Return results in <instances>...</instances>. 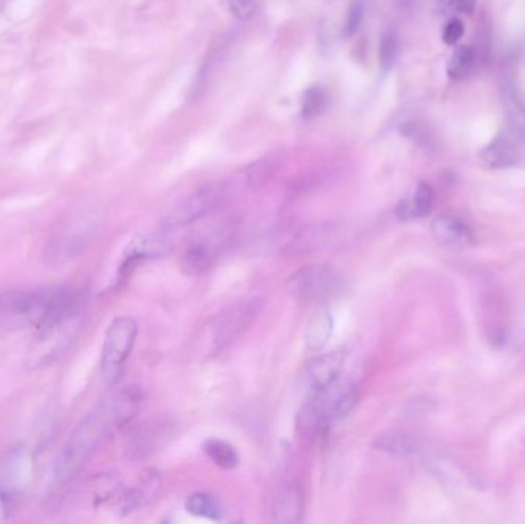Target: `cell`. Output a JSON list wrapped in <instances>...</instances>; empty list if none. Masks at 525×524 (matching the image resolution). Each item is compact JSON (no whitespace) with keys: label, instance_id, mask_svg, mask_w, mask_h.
I'll return each mask as SVG.
<instances>
[{"label":"cell","instance_id":"obj_28","mask_svg":"<svg viewBox=\"0 0 525 524\" xmlns=\"http://www.w3.org/2000/svg\"><path fill=\"white\" fill-rule=\"evenodd\" d=\"M505 106L509 111V117L518 131L525 134V108L516 93L505 94Z\"/></svg>","mask_w":525,"mask_h":524},{"label":"cell","instance_id":"obj_3","mask_svg":"<svg viewBox=\"0 0 525 524\" xmlns=\"http://www.w3.org/2000/svg\"><path fill=\"white\" fill-rule=\"evenodd\" d=\"M262 308V300L237 301L213 316L208 323H204L200 337L197 340V352L202 357H211L236 343L252 323L255 322Z\"/></svg>","mask_w":525,"mask_h":524},{"label":"cell","instance_id":"obj_27","mask_svg":"<svg viewBox=\"0 0 525 524\" xmlns=\"http://www.w3.org/2000/svg\"><path fill=\"white\" fill-rule=\"evenodd\" d=\"M398 53H400V38L396 33L395 31L384 33L379 44V62L384 72H388L395 65V62L398 59Z\"/></svg>","mask_w":525,"mask_h":524},{"label":"cell","instance_id":"obj_14","mask_svg":"<svg viewBox=\"0 0 525 524\" xmlns=\"http://www.w3.org/2000/svg\"><path fill=\"white\" fill-rule=\"evenodd\" d=\"M345 360L346 352L343 350L330 351L312 359L306 369L309 386L317 393H323L332 386L345 366Z\"/></svg>","mask_w":525,"mask_h":524},{"label":"cell","instance_id":"obj_22","mask_svg":"<svg viewBox=\"0 0 525 524\" xmlns=\"http://www.w3.org/2000/svg\"><path fill=\"white\" fill-rule=\"evenodd\" d=\"M203 452L211 461L221 469H236L240 464V453L230 443L221 438H208L203 443Z\"/></svg>","mask_w":525,"mask_h":524},{"label":"cell","instance_id":"obj_7","mask_svg":"<svg viewBox=\"0 0 525 524\" xmlns=\"http://www.w3.org/2000/svg\"><path fill=\"white\" fill-rule=\"evenodd\" d=\"M229 232L228 226H220L209 232H204L198 237L197 241H192L191 245L188 246L187 251L181 254V271L189 277H197L206 273L229 239Z\"/></svg>","mask_w":525,"mask_h":524},{"label":"cell","instance_id":"obj_2","mask_svg":"<svg viewBox=\"0 0 525 524\" xmlns=\"http://www.w3.org/2000/svg\"><path fill=\"white\" fill-rule=\"evenodd\" d=\"M83 306V299L70 288L10 291L0 295V314L34 331Z\"/></svg>","mask_w":525,"mask_h":524},{"label":"cell","instance_id":"obj_18","mask_svg":"<svg viewBox=\"0 0 525 524\" xmlns=\"http://www.w3.org/2000/svg\"><path fill=\"white\" fill-rule=\"evenodd\" d=\"M373 448L394 457H415L422 452V444L418 438L405 432H384L373 440Z\"/></svg>","mask_w":525,"mask_h":524},{"label":"cell","instance_id":"obj_13","mask_svg":"<svg viewBox=\"0 0 525 524\" xmlns=\"http://www.w3.org/2000/svg\"><path fill=\"white\" fill-rule=\"evenodd\" d=\"M323 403L318 404L323 412L326 423L332 420H341L355 410L358 400H360V388L354 382H337L323 391Z\"/></svg>","mask_w":525,"mask_h":524},{"label":"cell","instance_id":"obj_9","mask_svg":"<svg viewBox=\"0 0 525 524\" xmlns=\"http://www.w3.org/2000/svg\"><path fill=\"white\" fill-rule=\"evenodd\" d=\"M172 248H174V241L171 235H168V231L138 235L126 248L125 256L119 269V279L125 280L126 277H129L132 269L136 268L138 263L168 256L172 251Z\"/></svg>","mask_w":525,"mask_h":524},{"label":"cell","instance_id":"obj_19","mask_svg":"<svg viewBox=\"0 0 525 524\" xmlns=\"http://www.w3.org/2000/svg\"><path fill=\"white\" fill-rule=\"evenodd\" d=\"M334 331V318L326 306H320L307 322L304 342L312 352L323 350Z\"/></svg>","mask_w":525,"mask_h":524},{"label":"cell","instance_id":"obj_33","mask_svg":"<svg viewBox=\"0 0 525 524\" xmlns=\"http://www.w3.org/2000/svg\"><path fill=\"white\" fill-rule=\"evenodd\" d=\"M518 335L521 339H525V303L520 314V320H518Z\"/></svg>","mask_w":525,"mask_h":524},{"label":"cell","instance_id":"obj_23","mask_svg":"<svg viewBox=\"0 0 525 524\" xmlns=\"http://www.w3.org/2000/svg\"><path fill=\"white\" fill-rule=\"evenodd\" d=\"M185 509L188 513L200 519L211 520V521H221L225 519V509L212 495L206 492H196L187 498Z\"/></svg>","mask_w":525,"mask_h":524},{"label":"cell","instance_id":"obj_10","mask_svg":"<svg viewBox=\"0 0 525 524\" xmlns=\"http://www.w3.org/2000/svg\"><path fill=\"white\" fill-rule=\"evenodd\" d=\"M346 237L347 235H345V228L339 224H313L292 239L288 251L296 256L328 251L345 243Z\"/></svg>","mask_w":525,"mask_h":524},{"label":"cell","instance_id":"obj_12","mask_svg":"<svg viewBox=\"0 0 525 524\" xmlns=\"http://www.w3.org/2000/svg\"><path fill=\"white\" fill-rule=\"evenodd\" d=\"M29 476V460L22 451L10 453L5 468L0 476V502L4 508L12 509L27 486Z\"/></svg>","mask_w":525,"mask_h":524},{"label":"cell","instance_id":"obj_6","mask_svg":"<svg viewBox=\"0 0 525 524\" xmlns=\"http://www.w3.org/2000/svg\"><path fill=\"white\" fill-rule=\"evenodd\" d=\"M343 277L329 265H307L290 275L286 282L288 294L304 303H324L338 294Z\"/></svg>","mask_w":525,"mask_h":524},{"label":"cell","instance_id":"obj_32","mask_svg":"<svg viewBox=\"0 0 525 524\" xmlns=\"http://www.w3.org/2000/svg\"><path fill=\"white\" fill-rule=\"evenodd\" d=\"M449 10L460 14H471L475 10L476 0H443Z\"/></svg>","mask_w":525,"mask_h":524},{"label":"cell","instance_id":"obj_4","mask_svg":"<svg viewBox=\"0 0 525 524\" xmlns=\"http://www.w3.org/2000/svg\"><path fill=\"white\" fill-rule=\"evenodd\" d=\"M83 323L85 312L83 306H80L63 317L45 325L44 328L38 329L25 360L28 369H44L62 359L76 343L82 333Z\"/></svg>","mask_w":525,"mask_h":524},{"label":"cell","instance_id":"obj_29","mask_svg":"<svg viewBox=\"0 0 525 524\" xmlns=\"http://www.w3.org/2000/svg\"><path fill=\"white\" fill-rule=\"evenodd\" d=\"M362 19H364V4H362V0H354L347 10V16H346V36H354L362 27Z\"/></svg>","mask_w":525,"mask_h":524},{"label":"cell","instance_id":"obj_1","mask_svg":"<svg viewBox=\"0 0 525 524\" xmlns=\"http://www.w3.org/2000/svg\"><path fill=\"white\" fill-rule=\"evenodd\" d=\"M142 404V391L125 388L102 400L79 427L61 449L54 461V477L57 486H65L82 472L94 453L99 451L111 435L131 423Z\"/></svg>","mask_w":525,"mask_h":524},{"label":"cell","instance_id":"obj_11","mask_svg":"<svg viewBox=\"0 0 525 524\" xmlns=\"http://www.w3.org/2000/svg\"><path fill=\"white\" fill-rule=\"evenodd\" d=\"M171 425L168 420H154L145 423L132 434L131 440L128 443L126 452L131 460L149 459L151 455L163 448L171 438Z\"/></svg>","mask_w":525,"mask_h":524},{"label":"cell","instance_id":"obj_15","mask_svg":"<svg viewBox=\"0 0 525 524\" xmlns=\"http://www.w3.org/2000/svg\"><path fill=\"white\" fill-rule=\"evenodd\" d=\"M433 239L447 248H464L473 241L471 226L454 214H441L432 222Z\"/></svg>","mask_w":525,"mask_h":524},{"label":"cell","instance_id":"obj_26","mask_svg":"<svg viewBox=\"0 0 525 524\" xmlns=\"http://www.w3.org/2000/svg\"><path fill=\"white\" fill-rule=\"evenodd\" d=\"M326 108V93L321 88L311 87L303 94L301 100V115L304 121H312L323 113Z\"/></svg>","mask_w":525,"mask_h":524},{"label":"cell","instance_id":"obj_5","mask_svg":"<svg viewBox=\"0 0 525 524\" xmlns=\"http://www.w3.org/2000/svg\"><path fill=\"white\" fill-rule=\"evenodd\" d=\"M138 325L136 318L121 316L111 322L104 334L100 374L108 386H114L125 372L126 363L131 357L138 340Z\"/></svg>","mask_w":525,"mask_h":524},{"label":"cell","instance_id":"obj_17","mask_svg":"<svg viewBox=\"0 0 525 524\" xmlns=\"http://www.w3.org/2000/svg\"><path fill=\"white\" fill-rule=\"evenodd\" d=\"M479 157H481L482 164L490 170H503V168H510V166L518 164L520 151H518L516 143L510 137L501 134V136L495 137L492 142L482 149Z\"/></svg>","mask_w":525,"mask_h":524},{"label":"cell","instance_id":"obj_25","mask_svg":"<svg viewBox=\"0 0 525 524\" xmlns=\"http://www.w3.org/2000/svg\"><path fill=\"white\" fill-rule=\"evenodd\" d=\"M475 66V51L471 46H460L450 57L447 74L452 80H462Z\"/></svg>","mask_w":525,"mask_h":524},{"label":"cell","instance_id":"obj_24","mask_svg":"<svg viewBox=\"0 0 525 524\" xmlns=\"http://www.w3.org/2000/svg\"><path fill=\"white\" fill-rule=\"evenodd\" d=\"M324 423L326 420L318 404H307L298 412L296 427H298V434L304 440H312Z\"/></svg>","mask_w":525,"mask_h":524},{"label":"cell","instance_id":"obj_30","mask_svg":"<svg viewBox=\"0 0 525 524\" xmlns=\"http://www.w3.org/2000/svg\"><path fill=\"white\" fill-rule=\"evenodd\" d=\"M226 5L229 8V12L240 21L251 19L257 12V0H226Z\"/></svg>","mask_w":525,"mask_h":524},{"label":"cell","instance_id":"obj_8","mask_svg":"<svg viewBox=\"0 0 525 524\" xmlns=\"http://www.w3.org/2000/svg\"><path fill=\"white\" fill-rule=\"evenodd\" d=\"M219 202V192L213 188H203L200 191L194 192L185 200L177 203L170 213L162 220V228L164 231L181 230L198 220L203 219L206 214Z\"/></svg>","mask_w":525,"mask_h":524},{"label":"cell","instance_id":"obj_31","mask_svg":"<svg viewBox=\"0 0 525 524\" xmlns=\"http://www.w3.org/2000/svg\"><path fill=\"white\" fill-rule=\"evenodd\" d=\"M464 36V23L460 19H452L447 22L443 31V40L447 45H454L460 42Z\"/></svg>","mask_w":525,"mask_h":524},{"label":"cell","instance_id":"obj_20","mask_svg":"<svg viewBox=\"0 0 525 524\" xmlns=\"http://www.w3.org/2000/svg\"><path fill=\"white\" fill-rule=\"evenodd\" d=\"M433 207V190L429 183H420L413 196L404 199L396 207V216L401 220L422 219Z\"/></svg>","mask_w":525,"mask_h":524},{"label":"cell","instance_id":"obj_16","mask_svg":"<svg viewBox=\"0 0 525 524\" xmlns=\"http://www.w3.org/2000/svg\"><path fill=\"white\" fill-rule=\"evenodd\" d=\"M304 502L303 494L296 486H285L279 489L272 502V520L277 523H298L303 519Z\"/></svg>","mask_w":525,"mask_h":524},{"label":"cell","instance_id":"obj_21","mask_svg":"<svg viewBox=\"0 0 525 524\" xmlns=\"http://www.w3.org/2000/svg\"><path fill=\"white\" fill-rule=\"evenodd\" d=\"M160 486H162V477L159 472L149 469L142 477V480L138 481V486L126 492V495L123 497V511L129 513L134 509L142 508L157 495Z\"/></svg>","mask_w":525,"mask_h":524}]
</instances>
